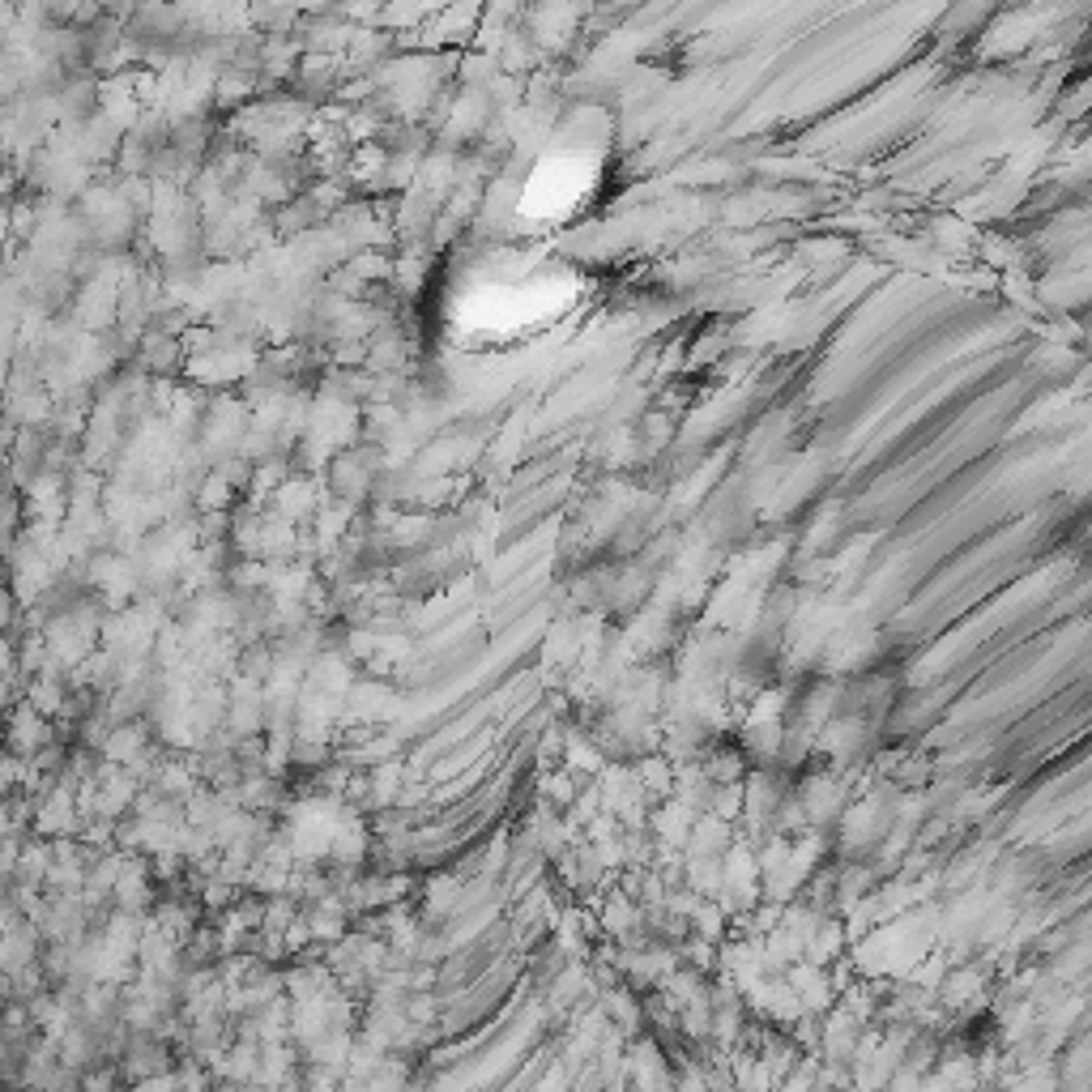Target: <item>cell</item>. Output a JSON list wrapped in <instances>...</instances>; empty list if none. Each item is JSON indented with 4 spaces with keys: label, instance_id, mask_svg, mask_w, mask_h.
Listing matches in <instances>:
<instances>
[{
    "label": "cell",
    "instance_id": "obj_1",
    "mask_svg": "<svg viewBox=\"0 0 1092 1092\" xmlns=\"http://www.w3.org/2000/svg\"><path fill=\"white\" fill-rule=\"evenodd\" d=\"M594 163L589 158H563V163H546L530 184V209L546 213V218H563L585 201L589 184H594Z\"/></svg>",
    "mask_w": 1092,
    "mask_h": 1092
}]
</instances>
